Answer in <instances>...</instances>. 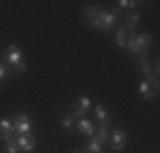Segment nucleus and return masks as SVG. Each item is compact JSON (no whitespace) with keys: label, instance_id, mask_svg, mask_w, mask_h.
Instances as JSON below:
<instances>
[{"label":"nucleus","instance_id":"nucleus-1","mask_svg":"<svg viewBox=\"0 0 160 153\" xmlns=\"http://www.w3.org/2000/svg\"><path fill=\"white\" fill-rule=\"evenodd\" d=\"M123 17V12L121 9H111V10H104L101 7H87L83 10V21L94 29L99 31H108L116 27V24L121 21Z\"/></svg>","mask_w":160,"mask_h":153},{"label":"nucleus","instance_id":"nucleus-2","mask_svg":"<svg viewBox=\"0 0 160 153\" xmlns=\"http://www.w3.org/2000/svg\"><path fill=\"white\" fill-rule=\"evenodd\" d=\"M152 44V34L148 32H142V34H135L131 41L128 44V51L133 56H147V51Z\"/></svg>","mask_w":160,"mask_h":153},{"label":"nucleus","instance_id":"nucleus-3","mask_svg":"<svg viewBox=\"0 0 160 153\" xmlns=\"http://www.w3.org/2000/svg\"><path fill=\"white\" fill-rule=\"evenodd\" d=\"M140 94L143 95V99L150 101V99L158 95V78L153 75L147 76L142 83H140Z\"/></svg>","mask_w":160,"mask_h":153},{"label":"nucleus","instance_id":"nucleus-4","mask_svg":"<svg viewBox=\"0 0 160 153\" xmlns=\"http://www.w3.org/2000/svg\"><path fill=\"white\" fill-rule=\"evenodd\" d=\"M16 143L19 145L21 151L24 153H32L36 148V138L32 133H22V135H16Z\"/></svg>","mask_w":160,"mask_h":153},{"label":"nucleus","instance_id":"nucleus-5","mask_svg":"<svg viewBox=\"0 0 160 153\" xmlns=\"http://www.w3.org/2000/svg\"><path fill=\"white\" fill-rule=\"evenodd\" d=\"M108 143H109V146L112 148V150H123L124 146H126V143H128V135L124 131H112L111 135H109V140H108Z\"/></svg>","mask_w":160,"mask_h":153},{"label":"nucleus","instance_id":"nucleus-6","mask_svg":"<svg viewBox=\"0 0 160 153\" xmlns=\"http://www.w3.org/2000/svg\"><path fill=\"white\" fill-rule=\"evenodd\" d=\"M14 129H16V135H22V133H31V126L32 122L26 114H17L14 117Z\"/></svg>","mask_w":160,"mask_h":153},{"label":"nucleus","instance_id":"nucleus-7","mask_svg":"<svg viewBox=\"0 0 160 153\" xmlns=\"http://www.w3.org/2000/svg\"><path fill=\"white\" fill-rule=\"evenodd\" d=\"M3 58H5V63L16 67L17 63H21V61H22V51H21V48L16 46V44H10L9 48L3 51Z\"/></svg>","mask_w":160,"mask_h":153},{"label":"nucleus","instance_id":"nucleus-8","mask_svg":"<svg viewBox=\"0 0 160 153\" xmlns=\"http://www.w3.org/2000/svg\"><path fill=\"white\" fill-rule=\"evenodd\" d=\"M90 106H92V102H90L89 97H85V95L78 97L77 102L73 104V112H72V116L73 117H82L83 114H87L90 111Z\"/></svg>","mask_w":160,"mask_h":153},{"label":"nucleus","instance_id":"nucleus-9","mask_svg":"<svg viewBox=\"0 0 160 153\" xmlns=\"http://www.w3.org/2000/svg\"><path fill=\"white\" fill-rule=\"evenodd\" d=\"M133 37H135V32H133V31L119 27L116 31V36H114V43H116V46H119V48H128L129 41H131Z\"/></svg>","mask_w":160,"mask_h":153},{"label":"nucleus","instance_id":"nucleus-10","mask_svg":"<svg viewBox=\"0 0 160 153\" xmlns=\"http://www.w3.org/2000/svg\"><path fill=\"white\" fill-rule=\"evenodd\" d=\"M16 135L14 122L10 119H0V141H9Z\"/></svg>","mask_w":160,"mask_h":153},{"label":"nucleus","instance_id":"nucleus-11","mask_svg":"<svg viewBox=\"0 0 160 153\" xmlns=\"http://www.w3.org/2000/svg\"><path fill=\"white\" fill-rule=\"evenodd\" d=\"M77 129H78L80 135L89 136V138L94 136V133H96V126H94V122L89 121V119H82V117H80L78 122H77Z\"/></svg>","mask_w":160,"mask_h":153},{"label":"nucleus","instance_id":"nucleus-12","mask_svg":"<svg viewBox=\"0 0 160 153\" xmlns=\"http://www.w3.org/2000/svg\"><path fill=\"white\" fill-rule=\"evenodd\" d=\"M94 112H96V119L99 121V124L101 126H109L111 124V114H109V111L106 109L104 106H96V111H94Z\"/></svg>","mask_w":160,"mask_h":153},{"label":"nucleus","instance_id":"nucleus-13","mask_svg":"<svg viewBox=\"0 0 160 153\" xmlns=\"http://www.w3.org/2000/svg\"><path fill=\"white\" fill-rule=\"evenodd\" d=\"M136 68L145 75V78L152 75V65H150V61L147 60V56H140V58H136Z\"/></svg>","mask_w":160,"mask_h":153},{"label":"nucleus","instance_id":"nucleus-14","mask_svg":"<svg viewBox=\"0 0 160 153\" xmlns=\"http://www.w3.org/2000/svg\"><path fill=\"white\" fill-rule=\"evenodd\" d=\"M138 24H140L138 12H129L126 17H124V26H123V27L128 29V31H133V29H136V26H138Z\"/></svg>","mask_w":160,"mask_h":153},{"label":"nucleus","instance_id":"nucleus-15","mask_svg":"<svg viewBox=\"0 0 160 153\" xmlns=\"http://www.w3.org/2000/svg\"><path fill=\"white\" fill-rule=\"evenodd\" d=\"M109 135H111V133H109V128H108V126H99V128L96 129V136H92V138H94L96 141H99L101 145H104L106 141L109 140Z\"/></svg>","mask_w":160,"mask_h":153},{"label":"nucleus","instance_id":"nucleus-16","mask_svg":"<svg viewBox=\"0 0 160 153\" xmlns=\"http://www.w3.org/2000/svg\"><path fill=\"white\" fill-rule=\"evenodd\" d=\"M87 151L89 153H102V145L96 141L94 138H90L89 143H87Z\"/></svg>","mask_w":160,"mask_h":153},{"label":"nucleus","instance_id":"nucleus-17","mask_svg":"<svg viewBox=\"0 0 160 153\" xmlns=\"http://www.w3.org/2000/svg\"><path fill=\"white\" fill-rule=\"evenodd\" d=\"M3 151L5 153H19L21 148H19V145L16 143V140H9V141H5V145H3Z\"/></svg>","mask_w":160,"mask_h":153},{"label":"nucleus","instance_id":"nucleus-18","mask_svg":"<svg viewBox=\"0 0 160 153\" xmlns=\"http://www.w3.org/2000/svg\"><path fill=\"white\" fill-rule=\"evenodd\" d=\"M118 3H119L121 9H136V5L140 2H135V0H119Z\"/></svg>","mask_w":160,"mask_h":153},{"label":"nucleus","instance_id":"nucleus-19","mask_svg":"<svg viewBox=\"0 0 160 153\" xmlns=\"http://www.w3.org/2000/svg\"><path fill=\"white\" fill-rule=\"evenodd\" d=\"M62 128L63 129H72L73 128V116H72V114H68V116H65L62 119Z\"/></svg>","mask_w":160,"mask_h":153},{"label":"nucleus","instance_id":"nucleus-20","mask_svg":"<svg viewBox=\"0 0 160 153\" xmlns=\"http://www.w3.org/2000/svg\"><path fill=\"white\" fill-rule=\"evenodd\" d=\"M10 73H12V72H10L9 68L5 67V63H0V80H3V78H7V76H10Z\"/></svg>","mask_w":160,"mask_h":153},{"label":"nucleus","instance_id":"nucleus-21","mask_svg":"<svg viewBox=\"0 0 160 153\" xmlns=\"http://www.w3.org/2000/svg\"><path fill=\"white\" fill-rule=\"evenodd\" d=\"M12 68H14V70H16V72H17V73H24V72H26V70H28V63H26V61H24V60H22V61H21V63H17V65H16V67H12Z\"/></svg>","mask_w":160,"mask_h":153},{"label":"nucleus","instance_id":"nucleus-22","mask_svg":"<svg viewBox=\"0 0 160 153\" xmlns=\"http://www.w3.org/2000/svg\"><path fill=\"white\" fill-rule=\"evenodd\" d=\"M73 153H89L87 150H77V151H73Z\"/></svg>","mask_w":160,"mask_h":153}]
</instances>
